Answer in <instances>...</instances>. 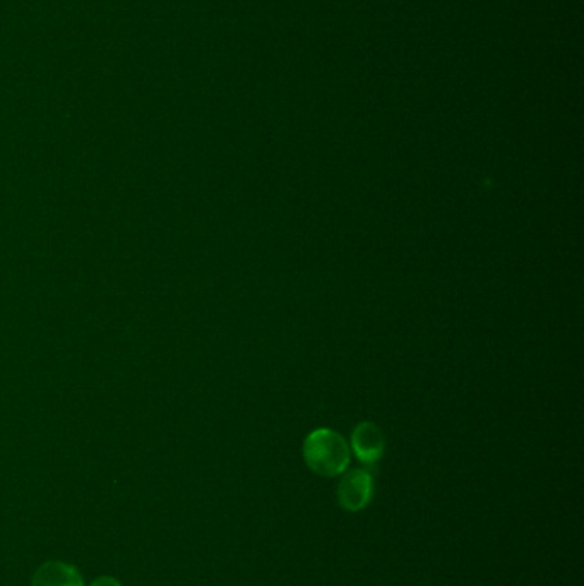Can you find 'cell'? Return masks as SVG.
I'll list each match as a JSON object with an SVG mask.
<instances>
[{
  "label": "cell",
  "instance_id": "obj_3",
  "mask_svg": "<svg viewBox=\"0 0 584 586\" xmlns=\"http://www.w3.org/2000/svg\"><path fill=\"white\" fill-rule=\"evenodd\" d=\"M386 439L374 422H360L352 432V451L364 465H374L384 456Z\"/></svg>",
  "mask_w": 584,
  "mask_h": 586
},
{
  "label": "cell",
  "instance_id": "obj_2",
  "mask_svg": "<svg viewBox=\"0 0 584 586\" xmlns=\"http://www.w3.org/2000/svg\"><path fill=\"white\" fill-rule=\"evenodd\" d=\"M338 503L350 513H358L369 506L374 497V477L365 468H355L343 475L338 485Z\"/></svg>",
  "mask_w": 584,
  "mask_h": 586
},
{
  "label": "cell",
  "instance_id": "obj_5",
  "mask_svg": "<svg viewBox=\"0 0 584 586\" xmlns=\"http://www.w3.org/2000/svg\"><path fill=\"white\" fill-rule=\"evenodd\" d=\"M90 586H122V583L114 576H100V578L93 580Z\"/></svg>",
  "mask_w": 584,
  "mask_h": 586
},
{
  "label": "cell",
  "instance_id": "obj_4",
  "mask_svg": "<svg viewBox=\"0 0 584 586\" xmlns=\"http://www.w3.org/2000/svg\"><path fill=\"white\" fill-rule=\"evenodd\" d=\"M31 586H84V580L72 564L48 561L36 569Z\"/></svg>",
  "mask_w": 584,
  "mask_h": 586
},
{
  "label": "cell",
  "instance_id": "obj_1",
  "mask_svg": "<svg viewBox=\"0 0 584 586\" xmlns=\"http://www.w3.org/2000/svg\"><path fill=\"white\" fill-rule=\"evenodd\" d=\"M304 461L310 472L319 477L333 479L348 470L352 449L345 437L333 429H316L305 437Z\"/></svg>",
  "mask_w": 584,
  "mask_h": 586
}]
</instances>
